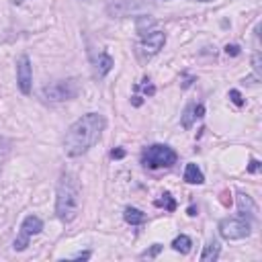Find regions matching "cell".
I'll return each mask as SVG.
<instances>
[{
    "instance_id": "cell-6",
    "label": "cell",
    "mask_w": 262,
    "mask_h": 262,
    "mask_svg": "<svg viewBox=\"0 0 262 262\" xmlns=\"http://www.w3.org/2000/svg\"><path fill=\"white\" fill-rule=\"evenodd\" d=\"M41 229H43V221L37 217V215H27L25 219H23V223H20V233H18V237L14 239V250H25L27 246H29V239L33 237V235H37V233H41Z\"/></svg>"
},
{
    "instance_id": "cell-22",
    "label": "cell",
    "mask_w": 262,
    "mask_h": 262,
    "mask_svg": "<svg viewBox=\"0 0 262 262\" xmlns=\"http://www.w3.org/2000/svg\"><path fill=\"white\" fill-rule=\"evenodd\" d=\"M225 53L227 55H239V47L237 45H227L225 47Z\"/></svg>"
},
{
    "instance_id": "cell-24",
    "label": "cell",
    "mask_w": 262,
    "mask_h": 262,
    "mask_svg": "<svg viewBox=\"0 0 262 262\" xmlns=\"http://www.w3.org/2000/svg\"><path fill=\"white\" fill-rule=\"evenodd\" d=\"M90 256H92V254H90V252H78V254H74V256H72V258H78V260H80V258H82V260H86V258H90Z\"/></svg>"
},
{
    "instance_id": "cell-2",
    "label": "cell",
    "mask_w": 262,
    "mask_h": 262,
    "mask_svg": "<svg viewBox=\"0 0 262 262\" xmlns=\"http://www.w3.org/2000/svg\"><path fill=\"white\" fill-rule=\"evenodd\" d=\"M80 211V184L72 172H61L55 186V215L59 221L70 223Z\"/></svg>"
},
{
    "instance_id": "cell-14",
    "label": "cell",
    "mask_w": 262,
    "mask_h": 262,
    "mask_svg": "<svg viewBox=\"0 0 262 262\" xmlns=\"http://www.w3.org/2000/svg\"><path fill=\"white\" fill-rule=\"evenodd\" d=\"M219 254H221V246H219V242L211 239V242L205 246V250H203V254H201V260H203V262H213V260L219 258Z\"/></svg>"
},
{
    "instance_id": "cell-7",
    "label": "cell",
    "mask_w": 262,
    "mask_h": 262,
    "mask_svg": "<svg viewBox=\"0 0 262 262\" xmlns=\"http://www.w3.org/2000/svg\"><path fill=\"white\" fill-rule=\"evenodd\" d=\"M16 84H18V90L25 96L31 94V88H33V66H31L29 55H20L18 61H16Z\"/></svg>"
},
{
    "instance_id": "cell-28",
    "label": "cell",
    "mask_w": 262,
    "mask_h": 262,
    "mask_svg": "<svg viewBox=\"0 0 262 262\" xmlns=\"http://www.w3.org/2000/svg\"><path fill=\"white\" fill-rule=\"evenodd\" d=\"M12 2H14V4H18V2H20V0H12Z\"/></svg>"
},
{
    "instance_id": "cell-10",
    "label": "cell",
    "mask_w": 262,
    "mask_h": 262,
    "mask_svg": "<svg viewBox=\"0 0 262 262\" xmlns=\"http://www.w3.org/2000/svg\"><path fill=\"white\" fill-rule=\"evenodd\" d=\"M237 211H239V215H242L244 219H248V221H254V219L258 217V207H256V203L252 201V196L246 194V192H237Z\"/></svg>"
},
{
    "instance_id": "cell-1",
    "label": "cell",
    "mask_w": 262,
    "mask_h": 262,
    "mask_svg": "<svg viewBox=\"0 0 262 262\" xmlns=\"http://www.w3.org/2000/svg\"><path fill=\"white\" fill-rule=\"evenodd\" d=\"M106 127V119L100 113H86L78 121L70 125L63 137V151L70 158H78L86 154L102 135Z\"/></svg>"
},
{
    "instance_id": "cell-15",
    "label": "cell",
    "mask_w": 262,
    "mask_h": 262,
    "mask_svg": "<svg viewBox=\"0 0 262 262\" xmlns=\"http://www.w3.org/2000/svg\"><path fill=\"white\" fill-rule=\"evenodd\" d=\"M113 66H115L113 57L102 51V53L98 55V59H96V72H98V76H106V74L113 70Z\"/></svg>"
},
{
    "instance_id": "cell-18",
    "label": "cell",
    "mask_w": 262,
    "mask_h": 262,
    "mask_svg": "<svg viewBox=\"0 0 262 262\" xmlns=\"http://www.w3.org/2000/svg\"><path fill=\"white\" fill-rule=\"evenodd\" d=\"M156 205H158V207H164L166 211H174V209H176V201L172 199V194H170V192H164V194H162V199H158V201H156Z\"/></svg>"
},
{
    "instance_id": "cell-20",
    "label": "cell",
    "mask_w": 262,
    "mask_h": 262,
    "mask_svg": "<svg viewBox=\"0 0 262 262\" xmlns=\"http://www.w3.org/2000/svg\"><path fill=\"white\" fill-rule=\"evenodd\" d=\"M229 98H231V102L237 104V106L244 104V98H242V92H239V90H229Z\"/></svg>"
},
{
    "instance_id": "cell-9",
    "label": "cell",
    "mask_w": 262,
    "mask_h": 262,
    "mask_svg": "<svg viewBox=\"0 0 262 262\" xmlns=\"http://www.w3.org/2000/svg\"><path fill=\"white\" fill-rule=\"evenodd\" d=\"M143 6H145L143 0H119V2L111 4V6L106 8V12H108L111 16H127L129 12H137V10L143 8Z\"/></svg>"
},
{
    "instance_id": "cell-17",
    "label": "cell",
    "mask_w": 262,
    "mask_h": 262,
    "mask_svg": "<svg viewBox=\"0 0 262 262\" xmlns=\"http://www.w3.org/2000/svg\"><path fill=\"white\" fill-rule=\"evenodd\" d=\"M154 27H156V18H151V16H137V20H135V29L141 37L147 35L149 31H154Z\"/></svg>"
},
{
    "instance_id": "cell-11",
    "label": "cell",
    "mask_w": 262,
    "mask_h": 262,
    "mask_svg": "<svg viewBox=\"0 0 262 262\" xmlns=\"http://www.w3.org/2000/svg\"><path fill=\"white\" fill-rule=\"evenodd\" d=\"M203 115H205V106H203V104H196V102H190V104H186L180 123H182L184 129H190V127L194 125V121L201 119Z\"/></svg>"
},
{
    "instance_id": "cell-19",
    "label": "cell",
    "mask_w": 262,
    "mask_h": 262,
    "mask_svg": "<svg viewBox=\"0 0 262 262\" xmlns=\"http://www.w3.org/2000/svg\"><path fill=\"white\" fill-rule=\"evenodd\" d=\"M160 250H162V246H160V244H154L149 250L141 252V258H156V256L160 254Z\"/></svg>"
},
{
    "instance_id": "cell-8",
    "label": "cell",
    "mask_w": 262,
    "mask_h": 262,
    "mask_svg": "<svg viewBox=\"0 0 262 262\" xmlns=\"http://www.w3.org/2000/svg\"><path fill=\"white\" fill-rule=\"evenodd\" d=\"M164 43H166V33L164 31H149L147 35L141 37V41H139L137 47H139V53L141 55L151 57V55H156L164 47Z\"/></svg>"
},
{
    "instance_id": "cell-16",
    "label": "cell",
    "mask_w": 262,
    "mask_h": 262,
    "mask_svg": "<svg viewBox=\"0 0 262 262\" xmlns=\"http://www.w3.org/2000/svg\"><path fill=\"white\" fill-rule=\"evenodd\" d=\"M190 248H192V239H190L188 235H184V233L176 235V237H174V242H172V250H174V252L188 254V252H190Z\"/></svg>"
},
{
    "instance_id": "cell-3",
    "label": "cell",
    "mask_w": 262,
    "mask_h": 262,
    "mask_svg": "<svg viewBox=\"0 0 262 262\" xmlns=\"http://www.w3.org/2000/svg\"><path fill=\"white\" fill-rule=\"evenodd\" d=\"M178 156L176 151L170 147V145H164V143H154L149 145L147 149H143V156H141V162L145 168H151V170H158V168H170L172 164H176Z\"/></svg>"
},
{
    "instance_id": "cell-27",
    "label": "cell",
    "mask_w": 262,
    "mask_h": 262,
    "mask_svg": "<svg viewBox=\"0 0 262 262\" xmlns=\"http://www.w3.org/2000/svg\"><path fill=\"white\" fill-rule=\"evenodd\" d=\"M196 2H211V0H196Z\"/></svg>"
},
{
    "instance_id": "cell-4",
    "label": "cell",
    "mask_w": 262,
    "mask_h": 262,
    "mask_svg": "<svg viewBox=\"0 0 262 262\" xmlns=\"http://www.w3.org/2000/svg\"><path fill=\"white\" fill-rule=\"evenodd\" d=\"M219 233L223 239H244L252 233V223L244 217H225L219 221Z\"/></svg>"
},
{
    "instance_id": "cell-12",
    "label": "cell",
    "mask_w": 262,
    "mask_h": 262,
    "mask_svg": "<svg viewBox=\"0 0 262 262\" xmlns=\"http://www.w3.org/2000/svg\"><path fill=\"white\" fill-rule=\"evenodd\" d=\"M184 180L188 184H203L205 182V176H203V172H201V168L196 164H186V168H184Z\"/></svg>"
},
{
    "instance_id": "cell-25",
    "label": "cell",
    "mask_w": 262,
    "mask_h": 262,
    "mask_svg": "<svg viewBox=\"0 0 262 262\" xmlns=\"http://www.w3.org/2000/svg\"><path fill=\"white\" fill-rule=\"evenodd\" d=\"M111 156H113V158H123V156H125V151H123V149H113V151H111Z\"/></svg>"
},
{
    "instance_id": "cell-21",
    "label": "cell",
    "mask_w": 262,
    "mask_h": 262,
    "mask_svg": "<svg viewBox=\"0 0 262 262\" xmlns=\"http://www.w3.org/2000/svg\"><path fill=\"white\" fill-rule=\"evenodd\" d=\"M252 66H254V72H256V74L262 72V66H260V51L254 53V57H252Z\"/></svg>"
},
{
    "instance_id": "cell-26",
    "label": "cell",
    "mask_w": 262,
    "mask_h": 262,
    "mask_svg": "<svg viewBox=\"0 0 262 262\" xmlns=\"http://www.w3.org/2000/svg\"><path fill=\"white\" fill-rule=\"evenodd\" d=\"M133 104L139 106V104H141V98H139V96H133Z\"/></svg>"
},
{
    "instance_id": "cell-23",
    "label": "cell",
    "mask_w": 262,
    "mask_h": 262,
    "mask_svg": "<svg viewBox=\"0 0 262 262\" xmlns=\"http://www.w3.org/2000/svg\"><path fill=\"white\" fill-rule=\"evenodd\" d=\"M260 170V162L258 160H252L250 166H248V172H258Z\"/></svg>"
},
{
    "instance_id": "cell-5",
    "label": "cell",
    "mask_w": 262,
    "mask_h": 262,
    "mask_svg": "<svg viewBox=\"0 0 262 262\" xmlns=\"http://www.w3.org/2000/svg\"><path fill=\"white\" fill-rule=\"evenodd\" d=\"M78 94V84L76 80H59L53 82L49 86L43 88V98L51 100V102H61V100H70Z\"/></svg>"
},
{
    "instance_id": "cell-13",
    "label": "cell",
    "mask_w": 262,
    "mask_h": 262,
    "mask_svg": "<svg viewBox=\"0 0 262 262\" xmlns=\"http://www.w3.org/2000/svg\"><path fill=\"white\" fill-rule=\"evenodd\" d=\"M123 219H125L129 225H143L147 217H145L143 211H139V209H135V207H127V209L123 211Z\"/></svg>"
}]
</instances>
